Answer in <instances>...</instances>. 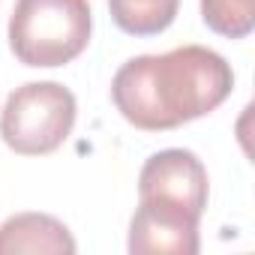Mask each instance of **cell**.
<instances>
[{"label": "cell", "instance_id": "1", "mask_svg": "<svg viewBox=\"0 0 255 255\" xmlns=\"http://www.w3.org/2000/svg\"><path fill=\"white\" fill-rule=\"evenodd\" d=\"M234 90V72L222 54L204 45H180L165 54L126 60L111 99L126 123L144 132H165L216 111Z\"/></svg>", "mask_w": 255, "mask_h": 255}, {"label": "cell", "instance_id": "2", "mask_svg": "<svg viewBox=\"0 0 255 255\" xmlns=\"http://www.w3.org/2000/svg\"><path fill=\"white\" fill-rule=\"evenodd\" d=\"M87 0H15L9 48L24 66L54 69L72 63L90 42Z\"/></svg>", "mask_w": 255, "mask_h": 255}, {"label": "cell", "instance_id": "3", "mask_svg": "<svg viewBox=\"0 0 255 255\" xmlns=\"http://www.w3.org/2000/svg\"><path fill=\"white\" fill-rule=\"evenodd\" d=\"M75 96L57 81H30L9 93L0 111V138L21 156L54 153L75 126Z\"/></svg>", "mask_w": 255, "mask_h": 255}, {"label": "cell", "instance_id": "4", "mask_svg": "<svg viewBox=\"0 0 255 255\" xmlns=\"http://www.w3.org/2000/svg\"><path fill=\"white\" fill-rule=\"evenodd\" d=\"M210 183L204 162L183 147L153 153L138 174V204L201 222Z\"/></svg>", "mask_w": 255, "mask_h": 255}, {"label": "cell", "instance_id": "5", "mask_svg": "<svg viewBox=\"0 0 255 255\" xmlns=\"http://www.w3.org/2000/svg\"><path fill=\"white\" fill-rule=\"evenodd\" d=\"M126 246L132 255H195L201 249L198 222L138 204L129 222V243Z\"/></svg>", "mask_w": 255, "mask_h": 255}, {"label": "cell", "instance_id": "6", "mask_svg": "<svg viewBox=\"0 0 255 255\" xmlns=\"http://www.w3.org/2000/svg\"><path fill=\"white\" fill-rule=\"evenodd\" d=\"M75 237L48 213H15L0 225V255H72Z\"/></svg>", "mask_w": 255, "mask_h": 255}, {"label": "cell", "instance_id": "7", "mask_svg": "<svg viewBox=\"0 0 255 255\" xmlns=\"http://www.w3.org/2000/svg\"><path fill=\"white\" fill-rule=\"evenodd\" d=\"M114 24L129 36H156L177 18L180 0H108Z\"/></svg>", "mask_w": 255, "mask_h": 255}, {"label": "cell", "instance_id": "8", "mask_svg": "<svg viewBox=\"0 0 255 255\" xmlns=\"http://www.w3.org/2000/svg\"><path fill=\"white\" fill-rule=\"evenodd\" d=\"M204 24L228 39H243L255 27V0H201Z\"/></svg>", "mask_w": 255, "mask_h": 255}]
</instances>
